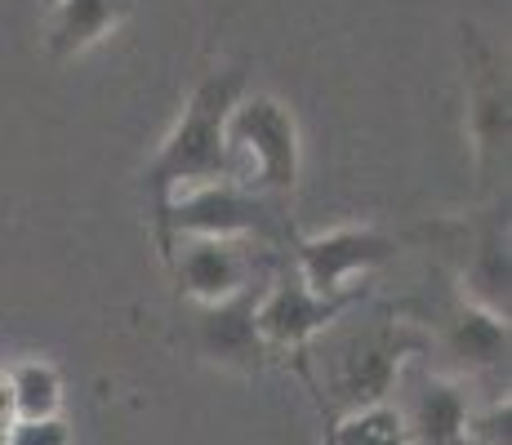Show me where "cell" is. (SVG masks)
Listing matches in <instances>:
<instances>
[{"label":"cell","mask_w":512,"mask_h":445,"mask_svg":"<svg viewBox=\"0 0 512 445\" xmlns=\"http://www.w3.org/2000/svg\"><path fill=\"white\" fill-rule=\"evenodd\" d=\"M277 254L281 250L263 241H245V236H179L170 245L165 267L174 272L179 299L205 308V303H223L250 285L272 281L281 272Z\"/></svg>","instance_id":"obj_8"},{"label":"cell","mask_w":512,"mask_h":445,"mask_svg":"<svg viewBox=\"0 0 512 445\" xmlns=\"http://www.w3.org/2000/svg\"><path fill=\"white\" fill-rule=\"evenodd\" d=\"M18 419H58L63 414V379L49 361H18L5 370Z\"/></svg>","instance_id":"obj_14"},{"label":"cell","mask_w":512,"mask_h":445,"mask_svg":"<svg viewBox=\"0 0 512 445\" xmlns=\"http://www.w3.org/2000/svg\"><path fill=\"white\" fill-rule=\"evenodd\" d=\"M321 361L326 383H317V405L330 419V428L339 419H352L361 410L392 401L397 374L406 370V361H428V334L415 316H401L397 308L366 316V321H334L326 330V348L308 352Z\"/></svg>","instance_id":"obj_1"},{"label":"cell","mask_w":512,"mask_h":445,"mask_svg":"<svg viewBox=\"0 0 512 445\" xmlns=\"http://www.w3.org/2000/svg\"><path fill=\"white\" fill-rule=\"evenodd\" d=\"M415 321L428 334V356H441L437 374H446V379L477 383V379H499L508 370V321L468 303L450 285L446 272H441V294Z\"/></svg>","instance_id":"obj_5"},{"label":"cell","mask_w":512,"mask_h":445,"mask_svg":"<svg viewBox=\"0 0 512 445\" xmlns=\"http://www.w3.org/2000/svg\"><path fill=\"white\" fill-rule=\"evenodd\" d=\"M330 445H410L406 432H401V419L392 410V401L374 405V410H361L352 419H339L330 428Z\"/></svg>","instance_id":"obj_15"},{"label":"cell","mask_w":512,"mask_h":445,"mask_svg":"<svg viewBox=\"0 0 512 445\" xmlns=\"http://www.w3.org/2000/svg\"><path fill=\"white\" fill-rule=\"evenodd\" d=\"M130 0H54L45 27L49 58H76L125 18Z\"/></svg>","instance_id":"obj_13"},{"label":"cell","mask_w":512,"mask_h":445,"mask_svg":"<svg viewBox=\"0 0 512 445\" xmlns=\"http://www.w3.org/2000/svg\"><path fill=\"white\" fill-rule=\"evenodd\" d=\"M263 290H268V281L192 312V343L205 361L228 365V370H245V374L263 370V365L272 361L268 343H263V334H259V321H254Z\"/></svg>","instance_id":"obj_12"},{"label":"cell","mask_w":512,"mask_h":445,"mask_svg":"<svg viewBox=\"0 0 512 445\" xmlns=\"http://www.w3.org/2000/svg\"><path fill=\"white\" fill-rule=\"evenodd\" d=\"M366 294H370L366 285H352V290H343V294H312L308 285L299 281L294 267H281L268 281V290H263L254 321H259V334H263V343H268V352L290 356V361L299 365L303 383H308L312 343H317L334 321H343L352 308H361Z\"/></svg>","instance_id":"obj_9"},{"label":"cell","mask_w":512,"mask_h":445,"mask_svg":"<svg viewBox=\"0 0 512 445\" xmlns=\"http://www.w3.org/2000/svg\"><path fill=\"white\" fill-rule=\"evenodd\" d=\"M152 232L161 259H170V245L179 236H245V241H263L281 254H290L294 241V227L285 223L281 201H268V196H259L254 187L236 183V178L174 192Z\"/></svg>","instance_id":"obj_3"},{"label":"cell","mask_w":512,"mask_h":445,"mask_svg":"<svg viewBox=\"0 0 512 445\" xmlns=\"http://www.w3.org/2000/svg\"><path fill=\"white\" fill-rule=\"evenodd\" d=\"M397 419L410 445H468L464 428L472 414V388L459 379L428 370V361H406V370L397 374Z\"/></svg>","instance_id":"obj_11"},{"label":"cell","mask_w":512,"mask_h":445,"mask_svg":"<svg viewBox=\"0 0 512 445\" xmlns=\"http://www.w3.org/2000/svg\"><path fill=\"white\" fill-rule=\"evenodd\" d=\"M0 445H5V441H0Z\"/></svg>","instance_id":"obj_19"},{"label":"cell","mask_w":512,"mask_h":445,"mask_svg":"<svg viewBox=\"0 0 512 445\" xmlns=\"http://www.w3.org/2000/svg\"><path fill=\"white\" fill-rule=\"evenodd\" d=\"M5 445H72V428L67 419H18L5 432Z\"/></svg>","instance_id":"obj_17"},{"label":"cell","mask_w":512,"mask_h":445,"mask_svg":"<svg viewBox=\"0 0 512 445\" xmlns=\"http://www.w3.org/2000/svg\"><path fill=\"white\" fill-rule=\"evenodd\" d=\"M512 405L508 397H490L486 405H472L464 441L468 445H512Z\"/></svg>","instance_id":"obj_16"},{"label":"cell","mask_w":512,"mask_h":445,"mask_svg":"<svg viewBox=\"0 0 512 445\" xmlns=\"http://www.w3.org/2000/svg\"><path fill=\"white\" fill-rule=\"evenodd\" d=\"M464 49V103H468V134L477 156L481 187H499L508 170V54L481 32V23L459 27Z\"/></svg>","instance_id":"obj_7"},{"label":"cell","mask_w":512,"mask_h":445,"mask_svg":"<svg viewBox=\"0 0 512 445\" xmlns=\"http://www.w3.org/2000/svg\"><path fill=\"white\" fill-rule=\"evenodd\" d=\"M401 254V241L379 227H334V232L299 236L290 241V259L299 281L312 294H343L352 290V276L374 272V267L392 263Z\"/></svg>","instance_id":"obj_10"},{"label":"cell","mask_w":512,"mask_h":445,"mask_svg":"<svg viewBox=\"0 0 512 445\" xmlns=\"http://www.w3.org/2000/svg\"><path fill=\"white\" fill-rule=\"evenodd\" d=\"M18 423V410H14V392H9V379L5 370H0V441H5V432Z\"/></svg>","instance_id":"obj_18"},{"label":"cell","mask_w":512,"mask_h":445,"mask_svg":"<svg viewBox=\"0 0 512 445\" xmlns=\"http://www.w3.org/2000/svg\"><path fill=\"white\" fill-rule=\"evenodd\" d=\"M419 236H432L441 259L450 263V285L468 303L508 321V205H490L477 219L428 223Z\"/></svg>","instance_id":"obj_6"},{"label":"cell","mask_w":512,"mask_h":445,"mask_svg":"<svg viewBox=\"0 0 512 445\" xmlns=\"http://www.w3.org/2000/svg\"><path fill=\"white\" fill-rule=\"evenodd\" d=\"M223 138L245 187H254L268 201H290L299 187V125L281 98L245 89L228 112Z\"/></svg>","instance_id":"obj_4"},{"label":"cell","mask_w":512,"mask_h":445,"mask_svg":"<svg viewBox=\"0 0 512 445\" xmlns=\"http://www.w3.org/2000/svg\"><path fill=\"white\" fill-rule=\"evenodd\" d=\"M245 85H250L245 81V67H214V72L192 89L183 116L174 121V130L165 134V143L156 147L152 165H147V174H143L152 227L161 223V214H165V205H170L174 192L236 178L223 125H228V112L236 107V98L245 94ZM236 183H241V178H236Z\"/></svg>","instance_id":"obj_2"}]
</instances>
